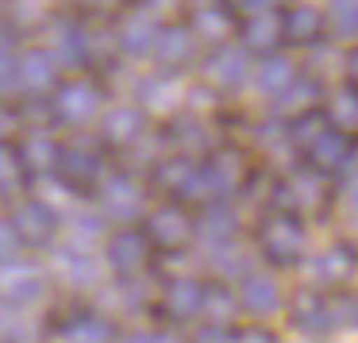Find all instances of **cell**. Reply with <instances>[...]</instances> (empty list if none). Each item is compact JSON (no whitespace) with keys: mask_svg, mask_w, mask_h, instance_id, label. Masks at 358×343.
Masks as SVG:
<instances>
[{"mask_svg":"<svg viewBox=\"0 0 358 343\" xmlns=\"http://www.w3.org/2000/svg\"><path fill=\"white\" fill-rule=\"evenodd\" d=\"M293 324L301 332H339L358 324V297L350 293H304L293 304Z\"/></svg>","mask_w":358,"mask_h":343,"instance_id":"1","label":"cell"},{"mask_svg":"<svg viewBox=\"0 0 358 343\" xmlns=\"http://www.w3.org/2000/svg\"><path fill=\"white\" fill-rule=\"evenodd\" d=\"M4 224L12 227L20 247H35V251L50 247L58 239V232H62V220H58L55 204L47 197H16Z\"/></svg>","mask_w":358,"mask_h":343,"instance_id":"2","label":"cell"},{"mask_svg":"<svg viewBox=\"0 0 358 343\" xmlns=\"http://www.w3.org/2000/svg\"><path fill=\"white\" fill-rule=\"evenodd\" d=\"M50 112L58 124L66 127H89L104 112V89L93 78H70L58 81L55 97H50Z\"/></svg>","mask_w":358,"mask_h":343,"instance_id":"3","label":"cell"},{"mask_svg":"<svg viewBox=\"0 0 358 343\" xmlns=\"http://www.w3.org/2000/svg\"><path fill=\"white\" fill-rule=\"evenodd\" d=\"M96 212L101 220H112V224L131 227L135 220L143 216V186L124 170H108L101 181H96Z\"/></svg>","mask_w":358,"mask_h":343,"instance_id":"4","label":"cell"},{"mask_svg":"<svg viewBox=\"0 0 358 343\" xmlns=\"http://www.w3.org/2000/svg\"><path fill=\"white\" fill-rule=\"evenodd\" d=\"M55 174L62 178V186L70 189V193H85V189H96V181L108 174V166H104V155L93 143L73 139V143H62Z\"/></svg>","mask_w":358,"mask_h":343,"instance_id":"5","label":"cell"},{"mask_svg":"<svg viewBox=\"0 0 358 343\" xmlns=\"http://www.w3.org/2000/svg\"><path fill=\"white\" fill-rule=\"evenodd\" d=\"M47 293V270L31 258H12L8 266H0V297L12 304V309H24V304L39 301Z\"/></svg>","mask_w":358,"mask_h":343,"instance_id":"6","label":"cell"},{"mask_svg":"<svg viewBox=\"0 0 358 343\" xmlns=\"http://www.w3.org/2000/svg\"><path fill=\"white\" fill-rule=\"evenodd\" d=\"M143 132H147V112L139 104H112L96 116V139L104 147H116V150L135 147L143 139Z\"/></svg>","mask_w":358,"mask_h":343,"instance_id":"7","label":"cell"},{"mask_svg":"<svg viewBox=\"0 0 358 343\" xmlns=\"http://www.w3.org/2000/svg\"><path fill=\"white\" fill-rule=\"evenodd\" d=\"M147 258H150V239L143 235V227H116L104 239V262L124 278L139 274L147 266Z\"/></svg>","mask_w":358,"mask_h":343,"instance_id":"8","label":"cell"},{"mask_svg":"<svg viewBox=\"0 0 358 343\" xmlns=\"http://www.w3.org/2000/svg\"><path fill=\"white\" fill-rule=\"evenodd\" d=\"M58 70H62V66L55 62V55H50L47 47L20 50L16 55V85H20V93L43 97V93H50V89H58Z\"/></svg>","mask_w":358,"mask_h":343,"instance_id":"9","label":"cell"},{"mask_svg":"<svg viewBox=\"0 0 358 343\" xmlns=\"http://www.w3.org/2000/svg\"><path fill=\"white\" fill-rule=\"evenodd\" d=\"M47 50L55 55L58 66H85L89 62L85 24L73 20V16H50V24H47Z\"/></svg>","mask_w":358,"mask_h":343,"instance_id":"10","label":"cell"},{"mask_svg":"<svg viewBox=\"0 0 358 343\" xmlns=\"http://www.w3.org/2000/svg\"><path fill=\"white\" fill-rule=\"evenodd\" d=\"M112 39H116V47L124 50V55H131V58L150 55V47H155V39H158L155 8H143L139 4V8L124 12L120 24H116V31H112Z\"/></svg>","mask_w":358,"mask_h":343,"instance_id":"11","label":"cell"},{"mask_svg":"<svg viewBox=\"0 0 358 343\" xmlns=\"http://www.w3.org/2000/svg\"><path fill=\"white\" fill-rule=\"evenodd\" d=\"M143 235H147L150 243H158V247H166V251H178L193 239V220L185 216L181 204H158V209H150Z\"/></svg>","mask_w":358,"mask_h":343,"instance_id":"12","label":"cell"},{"mask_svg":"<svg viewBox=\"0 0 358 343\" xmlns=\"http://www.w3.org/2000/svg\"><path fill=\"white\" fill-rule=\"evenodd\" d=\"M58 155H62V143H58L50 132H43V127L27 132L24 139L16 143V158H20V166H24V174L50 178L55 166H58Z\"/></svg>","mask_w":358,"mask_h":343,"instance_id":"13","label":"cell"},{"mask_svg":"<svg viewBox=\"0 0 358 343\" xmlns=\"http://www.w3.org/2000/svg\"><path fill=\"white\" fill-rule=\"evenodd\" d=\"M301 247H304V232L293 216H278L262 227V251L273 258V262L289 266L301 258Z\"/></svg>","mask_w":358,"mask_h":343,"instance_id":"14","label":"cell"},{"mask_svg":"<svg viewBox=\"0 0 358 343\" xmlns=\"http://www.w3.org/2000/svg\"><path fill=\"white\" fill-rule=\"evenodd\" d=\"M250 74L247 66V55H243V47H235V43H224V47H216L208 55V62H204V78L212 81V85L220 89H235L243 85Z\"/></svg>","mask_w":358,"mask_h":343,"instance_id":"15","label":"cell"},{"mask_svg":"<svg viewBox=\"0 0 358 343\" xmlns=\"http://www.w3.org/2000/svg\"><path fill=\"white\" fill-rule=\"evenodd\" d=\"M196 50V39L189 27H158V39L155 47H150V55L158 58V66H166V70H178V66H185L189 58H193Z\"/></svg>","mask_w":358,"mask_h":343,"instance_id":"16","label":"cell"},{"mask_svg":"<svg viewBox=\"0 0 358 343\" xmlns=\"http://www.w3.org/2000/svg\"><path fill=\"white\" fill-rule=\"evenodd\" d=\"M55 274L62 281H70V286H93L96 274H101V266H96V258L89 255L85 247H58L55 251Z\"/></svg>","mask_w":358,"mask_h":343,"instance_id":"17","label":"cell"},{"mask_svg":"<svg viewBox=\"0 0 358 343\" xmlns=\"http://www.w3.org/2000/svg\"><path fill=\"white\" fill-rule=\"evenodd\" d=\"M162 304L173 320H193L201 316V304H204V286L193 278H173L162 293Z\"/></svg>","mask_w":358,"mask_h":343,"instance_id":"18","label":"cell"},{"mask_svg":"<svg viewBox=\"0 0 358 343\" xmlns=\"http://www.w3.org/2000/svg\"><path fill=\"white\" fill-rule=\"evenodd\" d=\"M112 324L101 312H78V316H66L58 328V340L62 343H112Z\"/></svg>","mask_w":358,"mask_h":343,"instance_id":"19","label":"cell"},{"mask_svg":"<svg viewBox=\"0 0 358 343\" xmlns=\"http://www.w3.org/2000/svg\"><path fill=\"white\" fill-rule=\"evenodd\" d=\"M239 301H243V309H247V312L266 316V312H273L281 304V293H278V286H273V278H266V274H243Z\"/></svg>","mask_w":358,"mask_h":343,"instance_id":"20","label":"cell"},{"mask_svg":"<svg viewBox=\"0 0 358 343\" xmlns=\"http://www.w3.org/2000/svg\"><path fill=\"white\" fill-rule=\"evenodd\" d=\"M350 270H355V258L343 247H331V251H324V255H316L308 262V274H312L316 286H339V281L350 278Z\"/></svg>","mask_w":358,"mask_h":343,"instance_id":"21","label":"cell"},{"mask_svg":"<svg viewBox=\"0 0 358 343\" xmlns=\"http://www.w3.org/2000/svg\"><path fill=\"white\" fill-rule=\"evenodd\" d=\"M50 0H4V20L12 31H27V27H47L50 24Z\"/></svg>","mask_w":358,"mask_h":343,"instance_id":"22","label":"cell"},{"mask_svg":"<svg viewBox=\"0 0 358 343\" xmlns=\"http://www.w3.org/2000/svg\"><path fill=\"white\" fill-rule=\"evenodd\" d=\"M308 155L316 166H324V170H335V166H343L350 158V139L343 132H320L316 139L308 143Z\"/></svg>","mask_w":358,"mask_h":343,"instance_id":"23","label":"cell"},{"mask_svg":"<svg viewBox=\"0 0 358 343\" xmlns=\"http://www.w3.org/2000/svg\"><path fill=\"white\" fill-rule=\"evenodd\" d=\"M293 81H296V70H293L289 58H266L255 70V85L262 89V93H285Z\"/></svg>","mask_w":358,"mask_h":343,"instance_id":"24","label":"cell"},{"mask_svg":"<svg viewBox=\"0 0 358 343\" xmlns=\"http://www.w3.org/2000/svg\"><path fill=\"white\" fill-rule=\"evenodd\" d=\"M193 39H208V43H220L227 31H231V16H227L224 8H216V4H208V8H196L193 12Z\"/></svg>","mask_w":358,"mask_h":343,"instance_id":"25","label":"cell"},{"mask_svg":"<svg viewBox=\"0 0 358 343\" xmlns=\"http://www.w3.org/2000/svg\"><path fill=\"white\" fill-rule=\"evenodd\" d=\"M320 27H324V12L312 8V4H301L281 20V31H289L296 43H312L320 35Z\"/></svg>","mask_w":358,"mask_h":343,"instance_id":"26","label":"cell"},{"mask_svg":"<svg viewBox=\"0 0 358 343\" xmlns=\"http://www.w3.org/2000/svg\"><path fill=\"white\" fill-rule=\"evenodd\" d=\"M139 108L143 112H170L173 108V104H178V85H173V81L170 78H147V81H143V85H139Z\"/></svg>","mask_w":358,"mask_h":343,"instance_id":"27","label":"cell"},{"mask_svg":"<svg viewBox=\"0 0 358 343\" xmlns=\"http://www.w3.org/2000/svg\"><path fill=\"white\" fill-rule=\"evenodd\" d=\"M243 39H247V47H273V43L281 39V16H273V12H258V16H250L247 24H243Z\"/></svg>","mask_w":358,"mask_h":343,"instance_id":"28","label":"cell"},{"mask_svg":"<svg viewBox=\"0 0 358 343\" xmlns=\"http://www.w3.org/2000/svg\"><path fill=\"white\" fill-rule=\"evenodd\" d=\"M327 24L339 39H358V0H331Z\"/></svg>","mask_w":358,"mask_h":343,"instance_id":"29","label":"cell"},{"mask_svg":"<svg viewBox=\"0 0 358 343\" xmlns=\"http://www.w3.org/2000/svg\"><path fill=\"white\" fill-rule=\"evenodd\" d=\"M201 312H204V316H212V324L224 328L227 320L235 316V293H231V289H224V286H208V289H204Z\"/></svg>","mask_w":358,"mask_h":343,"instance_id":"30","label":"cell"},{"mask_svg":"<svg viewBox=\"0 0 358 343\" xmlns=\"http://www.w3.org/2000/svg\"><path fill=\"white\" fill-rule=\"evenodd\" d=\"M331 124L335 132H355L358 127V89H339L331 97Z\"/></svg>","mask_w":358,"mask_h":343,"instance_id":"31","label":"cell"},{"mask_svg":"<svg viewBox=\"0 0 358 343\" xmlns=\"http://www.w3.org/2000/svg\"><path fill=\"white\" fill-rule=\"evenodd\" d=\"M204 235H208L216 247H224L227 239H235V216L227 209H220V204H212V209L204 212Z\"/></svg>","mask_w":358,"mask_h":343,"instance_id":"32","label":"cell"},{"mask_svg":"<svg viewBox=\"0 0 358 343\" xmlns=\"http://www.w3.org/2000/svg\"><path fill=\"white\" fill-rule=\"evenodd\" d=\"M20 181H24V166L16 158V147L0 143V197H12L20 189Z\"/></svg>","mask_w":358,"mask_h":343,"instance_id":"33","label":"cell"},{"mask_svg":"<svg viewBox=\"0 0 358 343\" xmlns=\"http://www.w3.org/2000/svg\"><path fill=\"white\" fill-rule=\"evenodd\" d=\"M193 166L196 162H189V158H166V162H158V186L181 193L185 181H189V174H193Z\"/></svg>","mask_w":358,"mask_h":343,"instance_id":"34","label":"cell"},{"mask_svg":"<svg viewBox=\"0 0 358 343\" xmlns=\"http://www.w3.org/2000/svg\"><path fill=\"white\" fill-rule=\"evenodd\" d=\"M289 204H296V209H312V204H320V186L312 178H296L293 186H289Z\"/></svg>","mask_w":358,"mask_h":343,"instance_id":"35","label":"cell"},{"mask_svg":"<svg viewBox=\"0 0 358 343\" xmlns=\"http://www.w3.org/2000/svg\"><path fill=\"white\" fill-rule=\"evenodd\" d=\"M16 47H0V93H16Z\"/></svg>","mask_w":358,"mask_h":343,"instance_id":"36","label":"cell"},{"mask_svg":"<svg viewBox=\"0 0 358 343\" xmlns=\"http://www.w3.org/2000/svg\"><path fill=\"white\" fill-rule=\"evenodd\" d=\"M24 127V116H20V108H12V104L0 101V143L8 139L12 132H20Z\"/></svg>","mask_w":358,"mask_h":343,"instance_id":"37","label":"cell"},{"mask_svg":"<svg viewBox=\"0 0 358 343\" xmlns=\"http://www.w3.org/2000/svg\"><path fill=\"white\" fill-rule=\"evenodd\" d=\"M12 258H20V243H16V235H12V227L0 220V266H8Z\"/></svg>","mask_w":358,"mask_h":343,"instance_id":"38","label":"cell"},{"mask_svg":"<svg viewBox=\"0 0 358 343\" xmlns=\"http://www.w3.org/2000/svg\"><path fill=\"white\" fill-rule=\"evenodd\" d=\"M231 343H278L266 328H239V332H231Z\"/></svg>","mask_w":358,"mask_h":343,"instance_id":"39","label":"cell"},{"mask_svg":"<svg viewBox=\"0 0 358 343\" xmlns=\"http://www.w3.org/2000/svg\"><path fill=\"white\" fill-rule=\"evenodd\" d=\"M196 343H231V332L220 324H204L201 332H196Z\"/></svg>","mask_w":358,"mask_h":343,"instance_id":"40","label":"cell"},{"mask_svg":"<svg viewBox=\"0 0 358 343\" xmlns=\"http://www.w3.org/2000/svg\"><path fill=\"white\" fill-rule=\"evenodd\" d=\"M235 8H243V12H250V16H258V12H266V4L270 0H231Z\"/></svg>","mask_w":358,"mask_h":343,"instance_id":"41","label":"cell"},{"mask_svg":"<svg viewBox=\"0 0 358 343\" xmlns=\"http://www.w3.org/2000/svg\"><path fill=\"white\" fill-rule=\"evenodd\" d=\"M120 343H162V340H158L155 332H131V335H124Z\"/></svg>","mask_w":358,"mask_h":343,"instance_id":"42","label":"cell"},{"mask_svg":"<svg viewBox=\"0 0 358 343\" xmlns=\"http://www.w3.org/2000/svg\"><path fill=\"white\" fill-rule=\"evenodd\" d=\"M347 70H350V78H355V81H358V50H355V55H350V58H347Z\"/></svg>","mask_w":358,"mask_h":343,"instance_id":"43","label":"cell"},{"mask_svg":"<svg viewBox=\"0 0 358 343\" xmlns=\"http://www.w3.org/2000/svg\"><path fill=\"white\" fill-rule=\"evenodd\" d=\"M347 201H350V209L358 212V186H355V189H350V193H347Z\"/></svg>","mask_w":358,"mask_h":343,"instance_id":"44","label":"cell"},{"mask_svg":"<svg viewBox=\"0 0 358 343\" xmlns=\"http://www.w3.org/2000/svg\"><path fill=\"white\" fill-rule=\"evenodd\" d=\"M139 4H143V8H150V4H158V0H139Z\"/></svg>","mask_w":358,"mask_h":343,"instance_id":"45","label":"cell"}]
</instances>
